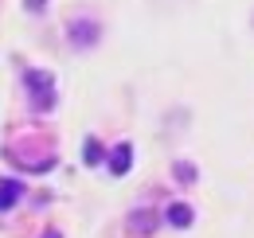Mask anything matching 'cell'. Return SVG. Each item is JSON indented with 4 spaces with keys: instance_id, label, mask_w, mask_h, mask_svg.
Wrapping results in <instances>:
<instances>
[{
    "instance_id": "1",
    "label": "cell",
    "mask_w": 254,
    "mask_h": 238,
    "mask_svg": "<svg viewBox=\"0 0 254 238\" xmlns=\"http://www.w3.org/2000/svg\"><path fill=\"white\" fill-rule=\"evenodd\" d=\"M28 86H32L35 110H51V106H55V94H51V74H43V70H28Z\"/></svg>"
},
{
    "instance_id": "2",
    "label": "cell",
    "mask_w": 254,
    "mask_h": 238,
    "mask_svg": "<svg viewBox=\"0 0 254 238\" xmlns=\"http://www.w3.org/2000/svg\"><path fill=\"white\" fill-rule=\"evenodd\" d=\"M16 199H20V183H16V179H4V176H0V211H8Z\"/></svg>"
},
{
    "instance_id": "3",
    "label": "cell",
    "mask_w": 254,
    "mask_h": 238,
    "mask_svg": "<svg viewBox=\"0 0 254 238\" xmlns=\"http://www.w3.org/2000/svg\"><path fill=\"white\" fill-rule=\"evenodd\" d=\"M129 156H133V149H129V145H118L114 156H110V172H118V176L129 172Z\"/></svg>"
},
{
    "instance_id": "4",
    "label": "cell",
    "mask_w": 254,
    "mask_h": 238,
    "mask_svg": "<svg viewBox=\"0 0 254 238\" xmlns=\"http://www.w3.org/2000/svg\"><path fill=\"white\" fill-rule=\"evenodd\" d=\"M168 223H172V227H191V207H188V203L168 207Z\"/></svg>"
},
{
    "instance_id": "5",
    "label": "cell",
    "mask_w": 254,
    "mask_h": 238,
    "mask_svg": "<svg viewBox=\"0 0 254 238\" xmlns=\"http://www.w3.org/2000/svg\"><path fill=\"white\" fill-rule=\"evenodd\" d=\"M102 156H98V141H86V164H98Z\"/></svg>"
},
{
    "instance_id": "6",
    "label": "cell",
    "mask_w": 254,
    "mask_h": 238,
    "mask_svg": "<svg viewBox=\"0 0 254 238\" xmlns=\"http://www.w3.org/2000/svg\"><path fill=\"white\" fill-rule=\"evenodd\" d=\"M28 8H32V12H39V8H43V0H28Z\"/></svg>"
},
{
    "instance_id": "7",
    "label": "cell",
    "mask_w": 254,
    "mask_h": 238,
    "mask_svg": "<svg viewBox=\"0 0 254 238\" xmlns=\"http://www.w3.org/2000/svg\"><path fill=\"white\" fill-rule=\"evenodd\" d=\"M51 238H59V235H51Z\"/></svg>"
}]
</instances>
